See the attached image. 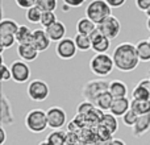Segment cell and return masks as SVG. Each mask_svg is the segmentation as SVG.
Listing matches in <instances>:
<instances>
[{"label": "cell", "mask_w": 150, "mask_h": 145, "mask_svg": "<svg viewBox=\"0 0 150 145\" xmlns=\"http://www.w3.org/2000/svg\"><path fill=\"white\" fill-rule=\"evenodd\" d=\"M36 5L42 12H54L58 7V0H37Z\"/></svg>", "instance_id": "30"}, {"label": "cell", "mask_w": 150, "mask_h": 145, "mask_svg": "<svg viewBox=\"0 0 150 145\" xmlns=\"http://www.w3.org/2000/svg\"><path fill=\"white\" fill-rule=\"evenodd\" d=\"M146 15H148V17H150V9L148 11V12H146Z\"/></svg>", "instance_id": "47"}, {"label": "cell", "mask_w": 150, "mask_h": 145, "mask_svg": "<svg viewBox=\"0 0 150 145\" xmlns=\"http://www.w3.org/2000/svg\"><path fill=\"white\" fill-rule=\"evenodd\" d=\"M65 145H69V144H67V143H66V144H65Z\"/></svg>", "instance_id": "49"}, {"label": "cell", "mask_w": 150, "mask_h": 145, "mask_svg": "<svg viewBox=\"0 0 150 145\" xmlns=\"http://www.w3.org/2000/svg\"><path fill=\"white\" fill-rule=\"evenodd\" d=\"M0 135H1V140H0V145H4L5 144V139H7V132L4 129V125L0 127Z\"/></svg>", "instance_id": "42"}, {"label": "cell", "mask_w": 150, "mask_h": 145, "mask_svg": "<svg viewBox=\"0 0 150 145\" xmlns=\"http://www.w3.org/2000/svg\"><path fill=\"white\" fill-rule=\"evenodd\" d=\"M137 85H140L141 87H144V88H146V90L150 92V79L148 78V79H141L140 82L137 83Z\"/></svg>", "instance_id": "41"}, {"label": "cell", "mask_w": 150, "mask_h": 145, "mask_svg": "<svg viewBox=\"0 0 150 145\" xmlns=\"http://www.w3.org/2000/svg\"><path fill=\"white\" fill-rule=\"evenodd\" d=\"M98 28L100 29V32L107 37V38H109L112 41V40L116 38V37L120 34V32H121V23H120V20L117 17L109 16L104 23H101L100 25H98Z\"/></svg>", "instance_id": "10"}, {"label": "cell", "mask_w": 150, "mask_h": 145, "mask_svg": "<svg viewBox=\"0 0 150 145\" xmlns=\"http://www.w3.org/2000/svg\"><path fill=\"white\" fill-rule=\"evenodd\" d=\"M105 1L111 8H120L127 3V0H105Z\"/></svg>", "instance_id": "39"}, {"label": "cell", "mask_w": 150, "mask_h": 145, "mask_svg": "<svg viewBox=\"0 0 150 145\" xmlns=\"http://www.w3.org/2000/svg\"><path fill=\"white\" fill-rule=\"evenodd\" d=\"M0 44H1V53L8 48H12L16 44V37L15 36H0Z\"/></svg>", "instance_id": "34"}, {"label": "cell", "mask_w": 150, "mask_h": 145, "mask_svg": "<svg viewBox=\"0 0 150 145\" xmlns=\"http://www.w3.org/2000/svg\"><path fill=\"white\" fill-rule=\"evenodd\" d=\"M148 40H149V42H150V37H149V38H148Z\"/></svg>", "instance_id": "48"}, {"label": "cell", "mask_w": 150, "mask_h": 145, "mask_svg": "<svg viewBox=\"0 0 150 145\" xmlns=\"http://www.w3.org/2000/svg\"><path fill=\"white\" fill-rule=\"evenodd\" d=\"M130 103L132 100H129L127 98H119V99H115L113 103H112V107L109 109L112 115H115L116 117H122L130 109Z\"/></svg>", "instance_id": "16"}, {"label": "cell", "mask_w": 150, "mask_h": 145, "mask_svg": "<svg viewBox=\"0 0 150 145\" xmlns=\"http://www.w3.org/2000/svg\"><path fill=\"white\" fill-rule=\"evenodd\" d=\"M132 99L133 100H149L150 92L146 88L141 87L140 85H136L134 88L132 90Z\"/></svg>", "instance_id": "29"}, {"label": "cell", "mask_w": 150, "mask_h": 145, "mask_svg": "<svg viewBox=\"0 0 150 145\" xmlns=\"http://www.w3.org/2000/svg\"><path fill=\"white\" fill-rule=\"evenodd\" d=\"M137 55L141 62H150V42L149 40H141L136 45Z\"/></svg>", "instance_id": "24"}, {"label": "cell", "mask_w": 150, "mask_h": 145, "mask_svg": "<svg viewBox=\"0 0 150 145\" xmlns=\"http://www.w3.org/2000/svg\"><path fill=\"white\" fill-rule=\"evenodd\" d=\"M95 108L96 107H95L93 103H91V102H88V100H84L78 106L76 112H78V115H80V116H87V115L91 114Z\"/></svg>", "instance_id": "32"}, {"label": "cell", "mask_w": 150, "mask_h": 145, "mask_svg": "<svg viewBox=\"0 0 150 145\" xmlns=\"http://www.w3.org/2000/svg\"><path fill=\"white\" fill-rule=\"evenodd\" d=\"M66 137H67V132H63V131H61V129L53 131L46 137V143L49 145H65Z\"/></svg>", "instance_id": "27"}, {"label": "cell", "mask_w": 150, "mask_h": 145, "mask_svg": "<svg viewBox=\"0 0 150 145\" xmlns=\"http://www.w3.org/2000/svg\"><path fill=\"white\" fill-rule=\"evenodd\" d=\"M25 17H26V20H28L29 23H32V24H40V21H41V17H42V11L40 9L37 5H34V7L26 9Z\"/></svg>", "instance_id": "28"}, {"label": "cell", "mask_w": 150, "mask_h": 145, "mask_svg": "<svg viewBox=\"0 0 150 145\" xmlns=\"http://www.w3.org/2000/svg\"><path fill=\"white\" fill-rule=\"evenodd\" d=\"M16 53L20 57L21 61H25V62H33L37 60L40 52L33 46L32 44H26V45H17L16 48Z\"/></svg>", "instance_id": "14"}, {"label": "cell", "mask_w": 150, "mask_h": 145, "mask_svg": "<svg viewBox=\"0 0 150 145\" xmlns=\"http://www.w3.org/2000/svg\"><path fill=\"white\" fill-rule=\"evenodd\" d=\"M108 91L115 99L119 98H127L128 96V86L125 85L122 80L120 79H113L109 82Z\"/></svg>", "instance_id": "17"}, {"label": "cell", "mask_w": 150, "mask_h": 145, "mask_svg": "<svg viewBox=\"0 0 150 145\" xmlns=\"http://www.w3.org/2000/svg\"><path fill=\"white\" fill-rule=\"evenodd\" d=\"M25 127L30 131L32 133H42L49 128L47 124V115L46 111L41 108H34L30 109L28 114L25 115Z\"/></svg>", "instance_id": "4"}, {"label": "cell", "mask_w": 150, "mask_h": 145, "mask_svg": "<svg viewBox=\"0 0 150 145\" xmlns=\"http://www.w3.org/2000/svg\"><path fill=\"white\" fill-rule=\"evenodd\" d=\"M78 52L79 50L75 45L74 38H70V37H65L59 42H57V46H55V53L61 60H71L76 55Z\"/></svg>", "instance_id": "9"}, {"label": "cell", "mask_w": 150, "mask_h": 145, "mask_svg": "<svg viewBox=\"0 0 150 145\" xmlns=\"http://www.w3.org/2000/svg\"><path fill=\"white\" fill-rule=\"evenodd\" d=\"M112 145H127V144H125V141L121 140V139H113Z\"/></svg>", "instance_id": "43"}, {"label": "cell", "mask_w": 150, "mask_h": 145, "mask_svg": "<svg viewBox=\"0 0 150 145\" xmlns=\"http://www.w3.org/2000/svg\"><path fill=\"white\" fill-rule=\"evenodd\" d=\"M50 42L52 41H50V38L45 29H34L33 31V41H32V45H33L40 53L49 49Z\"/></svg>", "instance_id": "12"}, {"label": "cell", "mask_w": 150, "mask_h": 145, "mask_svg": "<svg viewBox=\"0 0 150 145\" xmlns=\"http://www.w3.org/2000/svg\"><path fill=\"white\" fill-rule=\"evenodd\" d=\"M148 131H150V115L138 116V120L132 128V133L134 137H142Z\"/></svg>", "instance_id": "18"}, {"label": "cell", "mask_w": 150, "mask_h": 145, "mask_svg": "<svg viewBox=\"0 0 150 145\" xmlns=\"http://www.w3.org/2000/svg\"><path fill=\"white\" fill-rule=\"evenodd\" d=\"M112 141H113V137H111V139H98L95 145H112Z\"/></svg>", "instance_id": "40"}, {"label": "cell", "mask_w": 150, "mask_h": 145, "mask_svg": "<svg viewBox=\"0 0 150 145\" xmlns=\"http://www.w3.org/2000/svg\"><path fill=\"white\" fill-rule=\"evenodd\" d=\"M91 41H92V50L95 54H105L111 48V40L107 38L100 29L96 28V31L90 36Z\"/></svg>", "instance_id": "11"}, {"label": "cell", "mask_w": 150, "mask_h": 145, "mask_svg": "<svg viewBox=\"0 0 150 145\" xmlns=\"http://www.w3.org/2000/svg\"><path fill=\"white\" fill-rule=\"evenodd\" d=\"M146 28H148V31L150 32V17H148V20H146Z\"/></svg>", "instance_id": "44"}, {"label": "cell", "mask_w": 150, "mask_h": 145, "mask_svg": "<svg viewBox=\"0 0 150 145\" xmlns=\"http://www.w3.org/2000/svg\"><path fill=\"white\" fill-rule=\"evenodd\" d=\"M11 72H12V80L16 83H25L30 79V66L25 61H13L11 63Z\"/></svg>", "instance_id": "8"}, {"label": "cell", "mask_w": 150, "mask_h": 145, "mask_svg": "<svg viewBox=\"0 0 150 145\" xmlns=\"http://www.w3.org/2000/svg\"><path fill=\"white\" fill-rule=\"evenodd\" d=\"M57 21H58V18L54 12H42V17H41L40 24H41L42 28L46 29L49 26H52L54 23H57Z\"/></svg>", "instance_id": "31"}, {"label": "cell", "mask_w": 150, "mask_h": 145, "mask_svg": "<svg viewBox=\"0 0 150 145\" xmlns=\"http://www.w3.org/2000/svg\"><path fill=\"white\" fill-rule=\"evenodd\" d=\"M86 0H63V3H65L66 5H69L70 8H78L80 7V5L84 4Z\"/></svg>", "instance_id": "38"}, {"label": "cell", "mask_w": 150, "mask_h": 145, "mask_svg": "<svg viewBox=\"0 0 150 145\" xmlns=\"http://www.w3.org/2000/svg\"><path fill=\"white\" fill-rule=\"evenodd\" d=\"M98 25L93 21H91L88 17H82L76 23V33L84 34V36H91L96 31Z\"/></svg>", "instance_id": "20"}, {"label": "cell", "mask_w": 150, "mask_h": 145, "mask_svg": "<svg viewBox=\"0 0 150 145\" xmlns=\"http://www.w3.org/2000/svg\"><path fill=\"white\" fill-rule=\"evenodd\" d=\"M115 68L121 72H130L140 65V58L137 55L136 45L132 42H121L115 48L112 53Z\"/></svg>", "instance_id": "1"}, {"label": "cell", "mask_w": 150, "mask_h": 145, "mask_svg": "<svg viewBox=\"0 0 150 145\" xmlns=\"http://www.w3.org/2000/svg\"><path fill=\"white\" fill-rule=\"evenodd\" d=\"M45 31H46L50 41L52 42H59L61 40H63L66 37V32H67V29H66V25L62 23V21L58 20L57 23H54L52 26L46 28Z\"/></svg>", "instance_id": "15"}, {"label": "cell", "mask_w": 150, "mask_h": 145, "mask_svg": "<svg viewBox=\"0 0 150 145\" xmlns=\"http://www.w3.org/2000/svg\"><path fill=\"white\" fill-rule=\"evenodd\" d=\"M12 79V72H11V68H8L4 63V61H1V82H8Z\"/></svg>", "instance_id": "35"}, {"label": "cell", "mask_w": 150, "mask_h": 145, "mask_svg": "<svg viewBox=\"0 0 150 145\" xmlns=\"http://www.w3.org/2000/svg\"><path fill=\"white\" fill-rule=\"evenodd\" d=\"M99 125L103 127L104 129H107L109 133H112V135H113L115 132H117V129H119L117 117L115 116V115H112L111 112H109V114H105V112H104L101 119H100V122H99Z\"/></svg>", "instance_id": "19"}, {"label": "cell", "mask_w": 150, "mask_h": 145, "mask_svg": "<svg viewBox=\"0 0 150 145\" xmlns=\"http://www.w3.org/2000/svg\"><path fill=\"white\" fill-rule=\"evenodd\" d=\"M18 24L12 18H3L0 21V36H16Z\"/></svg>", "instance_id": "22"}, {"label": "cell", "mask_w": 150, "mask_h": 145, "mask_svg": "<svg viewBox=\"0 0 150 145\" xmlns=\"http://www.w3.org/2000/svg\"><path fill=\"white\" fill-rule=\"evenodd\" d=\"M108 87H109V82H105V80H101V79H93L87 82L83 86L82 95L84 98V100L93 103L99 95L108 91Z\"/></svg>", "instance_id": "5"}, {"label": "cell", "mask_w": 150, "mask_h": 145, "mask_svg": "<svg viewBox=\"0 0 150 145\" xmlns=\"http://www.w3.org/2000/svg\"><path fill=\"white\" fill-rule=\"evenodd\" d=\"M136 7L141 11V12H148L150 9V0H134Z\"/></svg>", "instance_id": "37"}, {"label": "cell", "mask_w": 150, "mask_h": 145, "mask_svg": "<svg viewBox=\"0 0 150 145\" xmlns=\"http://www.w3.org/2000/svg\"><path fill=\"white\" fill-rule=\"evenodd\" d=\"M115 62L109 54H95L90 60V70L99 78H105L115 70Z\"/></svg>", "instance_id": "3"}, {"label": "cell", "mask_w": 150, "mask_h": 145, "mask_svg": "<svg viewBox=\"0 0 150 145\" xmlns=\"http://www.w3.org/2000/svg\"><path fill=\"white\" fill-rule=\"evenodd\" d=\"M75 45H76L79 52H88L92 50V41H91L90 36H84V34H79L76 33L74 37Z\"/></svg>", "instance_id": "26"}, {"label": "cell", "mask_w": 150, "mask_h": 145, "mask_svg": "<svg viewBox=\"0 0 150 145\" xmlns=\"http://www.w3.org/2000/svg\"><path fill=\"white\" fill-rule=\"evenodd\" d=\"M111 12L112 8L107 4L105 0H92L86 7V17L93 21L96 25H100L109 16H112Z\"/></svg>", "instance_id": "2"}, {"label": "cell", "mask_w": 150, "mask_h": 145, "mask_svg": "<svg viewBox=\"0 0 150 145\" xmlns=\"http://www.w3.org/2000/svg\"><path fill=\"white\" fill-rule=\"evenodd\" d=\"M26 94L29 99L33 102H44L47 99L50 94V88L45 80L42 79H33L28 83L26 87Z\"/></svg>", "instance_id": "6"}, {"label": "cell", "mask_w": 150, "mask_h": 145, "mask_svg": "<svg viewBox=\"0 0 150 145\" xmlns=\"http://www.w3.org/2000/svg\"><path fill=\"white\" fill-rule=\"evenodd\" d=\"M15 37H16L17 45L32 44V41H33V31L28 25H20Z\"/></svg>", "instance_id": "21"}, {"label": "cell", "mask_w": 150, "mask_h": 145, "mask_svg": "<svg viewBox=\"0 0 150 145\" xmlns=\"http://www.w3.org/2000/svg\"><path fill=\"white\" fill-rule=\"evenodd\" d=\"M149 79H150V77H149Z\"/></svg>", "instance_id": "50"}, {"label": "cell", "mask_w": 150, "mask_h": 145, "mask_svg": "<svg viewBox=\"0 0 150 145\" xmlns=\"http://www.w3.org/2000/svg\"><path fill=\"white\" fill-rule=\"evenodd\" d=\"M113 100H115V98L109 94V91H107V92H103L101 95H99L98 98L95 99L93 104H95V107L99 108L100 111H109Z\"/></svg>", "instance_id": "23"}, {"label": "cell", "mask_w": 150, "mask_h": 145, "mask_svg": "<svg viewBox=\"0 0 150 145\" xmlns=\"http://www.w3.org/2000/svg\"><path fill=\"white\" fill-rule=\"evenodd\" d=\"M76 145H91V144H87V143H84V141H79Z\"/></svg>", "instance_id": "45"}, {"label": "cell", "mask_w": 150, "mask_h": 145, "mask_svg": "<svg viewBox=\"0 0 150 145\" xmlns=\"http://www.w3.org/2000/svg\"><path fill=\"white\" fill-rule=\"evenodd\" d=\"M38 145H49V144H47V143H46V140H45V141H41V143H40Z\"/></svg>", "instance_id": "46"}, {"label": "cell", "mask_w": 150, "mask_h": 145, "mask_svg": "<svg viewBox=\"0 0 150 145\" xmlns=\"http://www.w3.org/2000/svg\"><path fill=\"white\" fill-rule=\"evenodd\" d=\"M47 115V124H49V128L53 131H58L62 129L63 127L67 123V115H66L65 109L61 108V107H50L46 111Z\"/></svg>", "instance_id": "7"}, {"label": "cell", "mask_w": 150, "mask_h": 145, "mask_svg": "<svg viewBox=\"0 0 150 145\" xmlns=\"http://www.w3.org/2000/svg\"><path fill=\"white\" fill-rule=\"evenodd\" d=\"M130 109L134 111L138 116L150 115V99L149 100H133L130 103Z\"/></svg>", "instance_id": "25"}, {"label": "cell", "mask_w": 150, "mask_h": 145, "mask_svg": "<svg viewBox=\"0 0 150 145\" xmlns=\"http://www.w3.org/2000/svg\"><path fill=\"white\" fill-rule=\"evenodd\" d=\"M0 120H1V125H11L15 122L11 102L4 94H1V102H0Z\"/></svg>", "instance_id": "13"}, {"label": "cell", "mask_w": 150, "mask_h": 145, "mask_svg": "<svg viewBox=\"0 0 150 145\" xmlns=\"http://www.w3.org/2000/svg\"><path fill=\"white\" fill-rule=\"evenodd\" d=\"M137 120H138V115L136 114L134 111H132V109H129V111L122 116V123H124L125 127L133 128V125L137 123Z\"/></svg>", "instance_id": "33"}, {"label": "cell", "mask_w": 150, "mask_h": 145, "mask_svg": "<svg viewBox=\"0 0 150 145\" xmlns=\"http://www.w3.org/2000/svg\"><path fill=\"white\" fill-rule=\"evenodd\" d=\"M17 7H20L21 9H29V8L34 7L37 3V0H15Z\"/></svg>", "instance_id": "36"}]
</instances>
